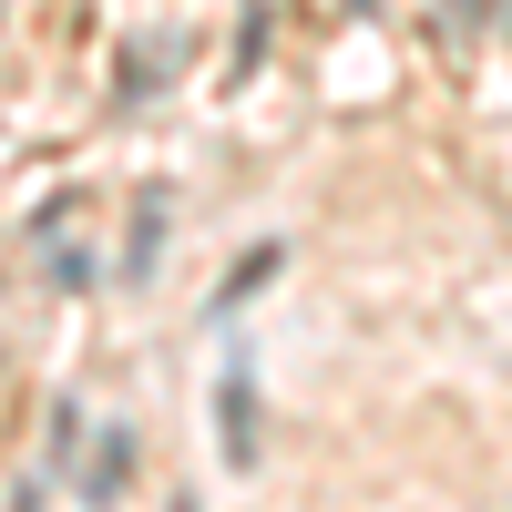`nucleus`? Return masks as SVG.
<instances>
[{
  "label": "nucleus",
  "mask_w": 512,
  "mask_h": 512,
  "mask_svg": "<svg viewBox=\"0 0 512 512\" xmlns=\"http://www.w3.org/2000/svg\"><path fill=\"white\" fill-rule=\"evenodd\" d=\"M216 451H226V472H256V369H246V349H226V379H216Z\"/></svg>",
  "instance_id": "obj_1"
},
{
  "label": "nucleus",
  "mask_w": 512,
  "mask_h": 512,
  "mask_svg": "<svg viewBox=\"0 0 512 512\" xmlns=\"http://www.w3.org/2000/svg\"><path fill=\"white\" fill-rule=\"evenodd\" d=\"M72 482H82V502H113L123 482H134V431L113 420V431H103L93 451H82V472H72Z\"/></svg>",
  "instance_id": "obj_2"
},
{
  "label": "nucleus",
  "mask_w": 512,
  "mask_h": 512,
  "mask_svg": "<svg viewBox=\"0 0 512 512\" xmlns=\"http://www.w3.org/2000/svg\"><path fill=\"white\" fill-rule=\"evenodd\" d=\"M154 256H164V185L134 195V236H123V267H113V277H123V287H144V277H154Z\"/></svg>",
  "instance_id": "obj_3"
},
{
  "label": "nucleus",
  "mask_w": 512,
  "mask_h": 512,
  "mask_svg": "<svg viewBox=\"0 0 512 512\" xmlns=\"http://www.w3.org/2000/svg\"><path fill=\"white\" fill-rule=\"evenodd\" d=\"M277 267H287V246H277V236H267V246H246V256H236V277L216 287V318H236L256 287H277Z\"/></svg>",
  "instance_id": "obj_4"
},
{
  "label": "nucleus",
  "mask_w": 512,
  "mask_h": 512,
  "mask_svg": "<svg viewBox=\"0 0 512 512\" xmlns=\"http://www.w3.org/2000/svg\"><path fill=\"white\" fill-rule=\"evenodd\" d=\"M154 72H164V52H154V41H134V52H123V103H144Z\"/></svg>",
  "instance_id": "obj_5"
},
{
  "label": "nucleus",
  "mask_w": 512,
  "mask_h": 512,
  "mask_svg": "<svg viewBox=\"0 0 512 512\" xmlns=\"http://www.w3.org/2000/svg\"><path fill=\"white\" fill-rule=\"evenodd\" d=\"M256 52H267V0H256V11H246V31H236V82H246V62Z\"/></svg>",
  "instance_id": "obj_6"
}]
</instances>
